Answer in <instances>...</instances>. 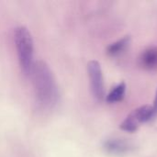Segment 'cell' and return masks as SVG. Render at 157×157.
<instances>
[{
    "label": "cell",
    "mask_w": 157,
    "mask_h": 157,
    "mask_svg": "<svg viewBox=\"0 0 157 157\" xmlns=\"http://www.w3.org/2000/svg\"><path fill=\"white\" fill-rule=\"evenodd\" d=\"M153 109H154V111L155 113V115L157 114V90L156 94H155V102H154V105H153Z\"/></svg>",
    "instance_id": "cell-10"
},
{
    "label": "cell",
    "mask_w": 157,
    "mask_h": 157,
    "mask_svg": "<svg viewBox=\"0 0 157 157\" xmlns=\"http://www.w3.org/2000/svg\"><path fill=\"white\" fill-rule=\"evenodd\" d=\"M141 66L148 71L157 70V47H149L145 49L140 56Z\"/></svg>",
    "instance_id": "cell-5"
},
{
    "label": "cell",
    "mask_w": 157,
    "mask_h": 157,
    "mask_svg": "<svg viewBox=\"0 0 157 157\" xmlns=\"http://www.w3.org/2000/svg\"><path fill=\"white\" fill-rule=\"evenodd\" d=\"M131 43V37L130 36H125L122 39L119 40L118 41L110 44L107 48V52L110 56H117L122 53L130 45Z\"/></svg>",
    "instance_id": "cell-7"
},
{
    "label": "cell",
    "mask_w": 157,
    "mask_h": 157,
    "mask_svg": "<svg viewBox=\"0 0 157 157\" xmlns=\"http://www.w3.org/2000/svg\"><path fill=\"white\" fill-rule=\"evenodd\" d=\"M125 91H126V85L124 82L120 83L116 86H114L111 91L109 93V95L106 98L107 102L109 103H116L121 101L125 97Z\"/></svg>",
    "instance_id": "cell-8"
},
{
    "label": "cell",
    "mask_w": 157,
    "mask_h": 157,
    "mask_svg": "<svg viewBox=\"0 0 157 157\" xmlns=\"http://www.w3.org/2000/svg\"><path fill=\"white\" fill-rule=\"evenodd\" d=\"M33 75V85L39 101L47 107L56 103L58 98V88L49 65L39 61L34 63L31 71Z\"/></svg>",
    "instance_id": "cell-1"
},
{
    "label": "cell",
    "mask_w": 157,
    "mask_h": 157,
    "mask_svg": "<svg viewBox=\"0 0 157 157\" xmlns=\"http://www.w3.org/2000/svg\"><path fill=\"white\" fill-rule=\"evenodd\" d=\"M90 87L94 98L101 101L105 97L104 80L100 64L98 61H90L87 64Z\"/></svg>",
    "instance_id": "cell-3"
},
{
    "label": "cell",
    "mask_w": 157,
    "mask_h": 157,
    "mask_svg": "<svg viewBox=\"0 0 157 157\" xmlns=\"http://www.w3.org/2000/svg\"><path fill=\"white\" fill-rule=\"evenodd\" d=\"M104 149L107 153L116 155H125L132 151L133 145L131 142L121 138L109 139L104 143Z\"/></svg>",
    "instance_id": "cell-4"
},
{
    "label": "cell",
    "mask_w": 157,
    "mask_h": 157,
    "mask_svg": "<svg viewBox=\"0 0 157 157\" xmlns=\"http://www.w3.org/2000/svg\"><path fill=\"white\" fill-rule=\"evenodd\" d=\"M139 122L137 121V120L132 116V114L131 113L124 121L121 124L120 128L122 131L125 132H134L138 130L139 128Z\"/></svg>",
    "instance_id": "cell-9"
},
{
    "label": "cell",
    "mask_w": 157,
    "mask_h": 157,
    "mask_svg": "<svg viewBox=\"0 0 157 157\" xmlns=\"http://www.w3.org/2000/svg\"><path fill=\"white\" fill-rule=\"evenodd\" d=\"M132 114L137 120V121L139 123L147 122L155 115L154 109H153V106H150V105L142 106V107L136 109L135 110H133L132 112Z\"/></svg>",
    "instance_id": "cell-6"
},
{
    "label": "cell",
    "mask_w": 157,
    "mask_h": 157,
    "mask_svg": "<svg viewBox=\"0 0 157 157\" xmlns=\"http://www.w3.org/2000/svg\"><path fill=\"white\" fill-rule=\"evenodd\" d=\"M15 43L19 65L24 75L31 74L33 68V40L26 27L20 26L15 29Z\"/></svg>",
    "instance_id": "cell-2"
}]
</instances>
